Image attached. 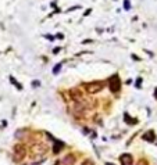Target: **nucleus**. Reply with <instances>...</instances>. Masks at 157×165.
I'll use <instances>...</instances> for the list:
<instances>
[{
	"mask_svg": "<svg viewBox=\"0 0 157 165\" xmlns=\"http://www.w3.org/2000/svg\"><path fill=\"white\" fill-rule=\"evenodd\" d=\"M124 121L128 123V125H134V123H136V119H132L129 115H128V112H124Z\"/></svg>",
	"mask_w": 157,
	"mask_h": 165,
	"instance_id": "obj_10",
	"label": "nucleus"
},
{
	"mask_svg": "<svg viewBox=\"0 0 157 165\" xmlns=\"http://www.w3.org/2000/svg\"><path fill=\"white\" fill-rule=\"evenodd\" d=\"M140 85H142V78H138L136 79V88H140Z\"/></svg>",
	"mask_w": 157,
	"mask_h": 165,
	"instance_id": "obj_15",
	"label": "nucleus"
},
{
	"mask_svg": "<svg viewBox=\"0 0 157 165\" xmlns=\"http://www.w3.org/2000/svg\"><path fill=\"white\" fill-rule=\"evenodd\" d=\"M142 139L146 140V142H154V132H153V131L146 132V133L142 136Z\"/></svg>",
	"mask_w": 157,
	"mask_h": 165,
	"instance_id": "obj_8",
	"label": "nucleus"
},
{
	"mask_svg": "<svg viewBox=\"0 0 157 165\" xmlns=\"http://www.w3.org/2000/svg\"><path fill=\"white\" fill-rule=\"evenodd\" d=\"M124 9H125V10H129V9H131L129 0H124Z\"/></svg>",
	"mask_w": 157,
	"mask_h": 165,
	"instance_id": "obj_14",
	"label": "nucleus"
},
{
	"mask_svg": "<svg viewBox=\"0 0 157 165\" xmlns=\"http://www.w3.org/2000/svg\"><path fill=\"white\" fill-rule=\"evenodd\" d=\"M10 82H11L13 85H15V88H17L18 90H21V89H22V86L20 85V83H18V82H17V79H15V78H13V76H10Z\"/></svg>",
	"mask_w": 157,
	"mask_h": 165,
	"instance_id": "obj_11",
	"label": "nucleus"
},
{
	"mask_svg": "<svg viewBox=\"0 0 157 165\" xmlns=\"http://www.w3.org/2000/svg\"><path fill=\"white\" fill-rule=\"evenodd\" d=\"M57 38H59V39H64V35L63 34H59V35H57Z\"/></svg>",
	"mask_w": 157,
	"mask_h": 165,
	"instance_id": "obj_18",
	"label": "nucleus"
},
{
	"mask_svg": "<svg viewBox=\"0 0 157 165\" xmlns=\"http://www.w3.org/2000/svg\"><path fill=\"white\" fill-rule=\"evenodd\" d=\"M71 99L76 103V104H81V103H84V93L78 89H72L71 90Z\"/></svg>",
	"mask_w": 157,
	"mask_h": 165,
	"instance_id": "obj_5",
	"label": "nucleus"
},
{
	"mask_svg": "<svg viewBox=\"0 0 157 165\" xmlns=\"http://www.w3.org/2000/svg\"><path fill=\"white\" fill-rule=\"evenodd\" d=\"M120 162L121 165H134V157L129 153H124L120 156Z\"/></svg>",
	"mask_w": 157,
	"mask_h": 165,
	"instance_id": "obj_6",
	"label": "nucleus"
},
{
	"mask_svg": "<svg viewBox=\"0 0 157 165\" xmlns=\"http://www.w3.org/2000/svg\"><path fill=\"white\" fill-rule=\"evenodd\" d=\"M81 165H95V161L92 158H85V160L82 161Z\"/></svg>",
	"mask_w": 157,
	"mask_h": 165,
	"instance_id": "obj_12",
	"label": "nucleus"
},
{
	"mask_svg": "<svg viewBox=\"0 0 157 165\" xmlns=\"http://www.w3.org/2000/svg\"><path fill=\"white\" fill-rule=\"evenodd\" d=\"M31 157L35 158V157H45V154L47 153V144L42 143V142H36L31 146Z\"/></svg>",
	"mask_w": 157,
	"mask_h": 165,
	"instance_id": "obj_2",
	"label": "nucleus"
},
{
	"mask_svg": "<svg viewBox=\"0 0 157 165\" xmlns=\"http://www.w3.org/2000/svg\"><path fill=\"white\" fill-rule=\"evenodd\" d=\"M136 165H147V161H146V160H139V162H138Z\"/></svg>",
	"mask_w": 157,
	"mask_h": 165,
	"instance_id": "obj_16",
	"label": "nucleus"
},
{
	"mask_svg": "<svg viewBox=\"0 0 157 165\" xmlns=\"http://www.w3.org/2000/svg\"><path fill=\"white\" fill-rule=\"evenodd\" d=\"M60 50H61V49H60V47H57V49H54V50H53V53H54V54H57Z\"/></svg>",
	"mask_w": 157,
	"mask_h": 165,
	"instance_id": "obj_17",
	"label": "nucleus"
},
{
	"mask_svg": "<svg viewBox=\"0 0 157 165\" xmlns=\"http://www.w3.org/2000/svg\"><path fill=\"white\" fill-rule=\"evenodd\" d=\"M109 88H110L111 93H118L121 90V79L118 75H113L109 79Z\"/></svg>",
	"mask_w": 157,
	"mask_h": 165,
	"instance_id": "obj_4",
	"label": "nucleus"
},
{
	"mask_svg": "<svg viewBox=\"0 0 157 165\" xmlns=\"http://www.w3.org/2000/svg\"><path fill=\"white\" fill-rule=\"evenodd\" d=\"M75 161H76V158L74 154H67V156L61 160V164L60 165H75Z\"/></svg>",
	"mask_w": 157,
	"mask_h": 165,
	"instance_id": "obj_7",
	"label": "nucleus"
},
{
	"mask_svg": "<svg viewBox=\"0 0 157 165\" xmlns=\"http://www.w3.org/2000/svg\"><path fill=\"white\" fill-rule=\"evenodd\" d=\"M54 165H59V162H56V164H54Z\"/></svg>",
	"mask_w": 157,
	"mask_h": 165,
	"instance_id": "obj_20",
	"label": "nucleus"
},
{
	"mask_svg": "<svg viewBox=\"0 0 157 165\" xmlns=\"http://www.w3.org/2000/svg\"><path fill=\"white\" fill-rule=\"evenodd\" d=\"M26 154H28V151H26V147L24 146V144H21V143L15 144V146L13 147V162L14 164H20V162H22L24 158L26 157Z\"/></svg>",
	"mask_w": 157,
	"mask_h": 165,
	"instance_id": "obj_1",
	"label": "nucleus"
},
{
	"mask_svg": "<svg viewBox=\"0 0 157 165\" xmlns=\"http://www.w3.org/2000/svg\"><path fill=\"white\" fill-rule=\"evenodd\" d=\"M61 65H63L61 63H60V64H57V65H54V68H53V74H54V75L60 72V69H61Z\"/></svg>",
	"mask_w": 157,
	"mask_h": 165,
	"instance_id": "obj_13",
	"label": "nucleus"
},
{
	"mask_svg": "<svg viewBox=\"0 0 157 165\" xmlns=\"http://www.w3.org/2000/svg\"><path fill=\"white\" fill-rule=\"evenodd\" d=\"M107 165H111V164H107Z\"/></svg>",
	"mask_w": 157,
	"mask_h": 165,
	"instance_id": "obj_21",
	"label": "nucleus"
},
{
	"mask_svg": "<svg viewBox=\"0 0 157 165\" xmlns=\"http://www.w3.org/2000/svg\"><path fill=\"white\" fill-rule=\"evenodd\" d=\"M154 97L157 99V89H156V92H154Z\"/></svg>",
	"mask_w": 157,
	"mask_h": 165,
	"instance_id": "obj_19",
	"label": "nucleus"
},
{
	"mask_svg": "<svg viewBox=\"0 0 157 165\" xmlns=\"http://www.w3.org/2000/svg\"><path fill=\"white\" fill-rule=\"evenodd\" d=\"M63 147H64V143L60 142V140H57L54 144V148H53V153H54V154H59V153L63 150Z\"/></svg>",
	"mask_w": 157,
	"mask_h": 165,
	"instance_id": "obj_9",
	"label": "nucleus"
},
{
	"mask_svg": "<svg viewBox=\"0 0 157 165\" xmlns=\"http://www.w3.org/2000/svg\"><path fill=\"white\" fill-rule=\"evenodd\" d=\"M104 86H106L104 80H93V82H90V83L86 85V92L89 94H96L99 92H102L104 89Z\"/></svg>",
	"mask_w": 157,
	"mask_h": 165,
	"instance_id": "obj_3",
	"label": "nucleus"
}]
</instances>
